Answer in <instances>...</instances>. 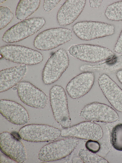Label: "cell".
<instances>
[{"label":"cell","instance_id":"1","mask_svg":"<svg viewBox=\"0 0 122 163\" xmlns=\"http://www.w3.org/2000/svg\"><path fill=\"white\" fill-rule=\"evenodd\" d=\"M0 55L11 62L23 65H32L42 61L43 57L40 52L25 46L8 45L1 47Z\"/></svg>","mask_w":122,"mask_h":163},{"label":"cell","instance_id":"2","mask_svg":"<svg viewBox=\"0 0 122 163\" xmlns=\"http://www.w3.org/2000/svg\"><path fill=\"white\" fill-rule=\"evenodd\" d=\"M43 17H33L23 20L13 25L4 33L2 39L7 43L21 41L36 33L44 25Z\"/></svg>","mask_w":122,"mask_h":163},{"label":"cell","instance_id":"3","mask_svg":"<svg viewBox=\"0 0 122 163\" xmlns=\"http://www.w3.org/2000/svg\"><path fill=\"white\" fill-rule=\"evenodd\" d=\"M76 138L70 137L61 139L48 144L42 147L38 158L44 162L59 160L67 156L74 150L78 145Z\"/></svg>","mask_w":122,"mask_h":163},{"label":"cell","instance_id":"4","mask_svg":"<svg viewBox=\"0 0 122 163\" xmlns=\"http://www.w3.org/2000/svg\"><path fill=\"white\" fill-rule=\"evenodd\" d=\"M72 33L70 29L62 27L51 28L38 34L33 42L34 46L41 50L52 49L71 40Z\"/></svg>","mask_w":122,"mask_h":163},{"label":"cell","instance_id":"5","mask_svg":"<svg viewBox=\"0 0 122 163\" xmlns=\"http://www.w3.org/2000/svg\"><path fill=\"white\" fill-rule=\"evenodd\" d=\"M69 60L66 51L60 49L49 58L43 69L42 79L46 85L55 82L60 77L68 68Z\"/></svg>","mask_w":122,"mask_h":163},{"label":"cell","instance_id":"6","mask_svg":"<svg viewBox=\"0 0 122 163\" xmlns=\"http://www.w3.org/2000/svg\"><path fill=\"white\" fill-rule=\"evenodd\" d=\"M69 52L75 58L92 63L108 60L114 57L116 54L106 47L88 44L73 45L69 49Z\"/></svg>","mask_w":122,"mask_h":163},{"label":"cell","instance_id":"7","mask_svg":"<svg viewBox=\"0 0 122 163\" xmlns=\"http://www.w3.org/2000/svg\"><path fill=\"white\" fill-rule=\"evenodd\" d=\"M51 106L54 118L63 128L70 127L71 120L68 109L67 99L63 88L53 86L50 90Z\"/></svg>","mask_w":122,"mask_h":163},{"label":"cell","instance_id":"8","mask_svg":"<svg viewBox=\"0 0 122 163\" xmlns=\"http://www.w3.org/2000/svg\"><path fill=\"white\" fill-rule=\"evenodd\" d=\"M72 29L79 38L86 41L111 35L115 32L113 25L90 21L77 22L73 26Z\"/></svg>","mask_w":122,"mask_h":163},{"label":"cell","instance_id":"9","mask_svg":"<svg viewBox=\"0 0 122 163\" xmlns=\"http://www.w3.org/2000/svg\"><path fill=\"white\" fill-rule=\"evenodd\" d=\"M59 129L46 124H32L21 128L18 133L24 140L38 142L54 141L61 135Z\"/></svg>","mask_w":122,"mask_h":163},{"label":"cell","instance_id":"10","mask_svg":"<svg viewBox=\"0 0 122 163\" xmlns=\"http://www.w3.org/2000/svg\"><path fill=\"white\" fill-rule=\"evenodd\" d=\"M80 116L88 121L107 123L115 121L119 118L118 114L112 108L97 102L85 105L81 110Z\"/></svg>","mask_w":122,"mask_h":163},{"label":"cell","instance_id":"11","mask_svg":"<svg viewBox=\"0 0 122 163\" xmlns=\"http://www.w3.org/2000/svg\"><path fill=\"white\" fill-rule=\"evenodd\" d=\"M18 96L21 101L29 106L43 109L48 99L46 94L29 82H20L17 89Z\"/></svg>","mask_w":122,"mask_h":163},{"label":"cell","instance_id":"12","mask_svg":"<svg viewBox=\"0 0 122 163\" xmlns=\"http://www.w3.org/2000/svg\"><path fill=\"white\" fill-rule=\"evenodd\" d=\"M62 137H70L80 139L97 141L102 136L101 126L92 121H85L61 130Z\"/></svg>","mask_w":122,"mask_h":163},{"label":"cell","instance_id":"13","mask_svg":"<svg viewBox=\"0 0 122 163\" xmlns=\"http://www.w3.org/2000/svg\"><path fill=\"white\" fill-rule=\"evenodd\" d=\"M0 147L2 152L17 163L23 162L26 158L24 146L12 134L7 131L0 134Z\"/></svg>","mask_w":122,"mask_h":163},{"label":"cell","instance_id":"14","mask_svg":"<svg viewBox=\"0 0 122 163\" xmlns=\"http://www.w3.org/2000/svg\"><path fill=\"white\" fill-rule=\"evenodd\" d=\"M0 112L8 120L14 124L24 125L29 120L27 110L21 105L14 101L1 99Z\"/></svg>","mask_w":122,"mask_h":163},{"label":"cell","instance_id":"15","mask_svg":"<svg viewBox=\"0 0 122 163\" xmlns=\"http://www.w3.org/2000/svg\"><path fill=\"white\" fill-rule=\"evenodd\" d=\"M95 80L94 73L91 72L82 73L73 78L66 88L69 96L77 99L87 93L92 87Z\"/></svg>","mask_w":122,"mask_h":163},{"label":"cell","instance_id":"16","mask_svg":"<svg viewBox=\"0 0 122 163\" xmlns=\"http://www.w3.org/2000/svg\"><path fill=\"white\" fill-rule=\"evenodd\" d=\"M98 82L103 94L110 104L117 110L122 112V89L106 74L99 77Z\"/></svg>","mask_w":122,"mask_h":163},{"label":"cell","instance_id":"17","mask_svg":"<svg viewBox=\"0 0 122 163\" xmlns=\"http://www.w3.org/2000/svg\"><path fill=\"white\" fill-rule=\"evenodd\" d=\"M86 0H66L59 9L57 15V21L61 26H65L72 23L83 9Z\"/></svg>","mask_w":122,"mask_h":163},{"label":"cell","instance_id":"18","mask_svg":"<svg viewBox=\"0 0 122 163\" xmlns=\"http://www.w3.org/2000/svg\"><path fill=\"white\" fill-rule=\"evenodd\" d=\"M27 67L22 65L1 71H0V92L10 89L19 83L27 71Z\"/></svg>","mask_w":122,"mask_h":163},{"label":"cell","instance_id":"19","mask_svg":"<svg viewBox=\"0 0 122 163\" xmlns=\"http://www.w3.org/2000/svg\"><path fill=\"white\" fill-rule=\"evenodd\" d=\"M40 2V0H20L16 9V17L21 20H25L38 9Z\"/></svg>","mask_w":122,"mask_h":163},{"label":"cell","instance_id":"20","mask_svg":"<svg viewBox=\"0 0 122 163\" xmlns=\"http://www.w3.org/2000/svg\"><path fill=\"white\" fill-rule=\"evenodd\" d=\"M105 15L110 20L122 21V1L114 3L108 6Z\"/></svg>","mask_w":122,"mask_h":163},{"label":"cell","instance_id":"21","mask_svg":"<svg viewBox=\"0 0 122 163\" xmlns=\"http://www.w3.org/2000/svg\"><path fill=\"white\" fill-rule=\"evenodd\" d=\"M78 155L83 163H107L108 161L104 158L84 148L80 149Z\"/></svg>","mask_w":122,"mask_h":163},{"label":"cell","instance_id":"22","mask_svg":"<svg viewBox=\"0 0 122 163\" xmlns=\"http://www.w3.org/2000/svg\"><path fill=\"white\" fill-rule=\"evenodd\" d=\"M111 141L115 149L122 151V124H117L113 129L111 133Z\"/></svg>","mask_w":122,"mask_h":163},{"label":"cell","instance_id":"23","mask_svg":"<svg viewBox=\"0 0 122 163\" xmlns=\"http://www.w3.org/2000/svg\"><path fill=\"white\" fill-rule=\"evenodd\" d=\"M0 29L1 30L11 22L14 17V15L8 7L0 6Z\"/></svg>","mask_w":122,"mask_h":163},{"label":"cell","instance_id":"24","mask_svg":"<svg viewBox=\"0 0 122 163\" xmlns=\"http://www.w3.org/2000/svg\"><path fill=\"white\" fill-rule=\"evenodd\" d=\"M104 68L114 70L122 68V54L116 55L111 59L105 61Z\"/></svg>","mask_w":122,"mask_h":163},{"label":"cell","instance_id":"25","mask_svg":"<svg viewBox=\"0 0 122 163\" xmlns=\"http://www.w3.org/2000/svg\"><path fill=\"white\" fill-rule=\"evenodd\" d=\"M85 146L88 150L95 153L98 152L100 148V143L96 140H89L86 143Z\"/></svg>","mask_w":122,"mask_h":163},{"label":"cell","instance_id":"26","mask_svg":"<svg viewBox=\"0 0 122 163\" xmlns=\"http://www.w3.org/2000/svg\"><path fill=\"white\" fill-rule=\"evenodd\" d=\"M61 0H44L43 7L45 11L48 12L56 6Z\"/></svg>","mask_w":122,"mask_h":163},{"label":"cell","instance_id":"27","mask_svg":"<svg viewBox=\"0 0 122 163\" xmlns=\"http://www.w3.org/2000/svg\"><path fill=\"white\" fill-rule=\"evenodd\" d=\"M114 50L118 54H122V30L115 45Z\"/></svg>","mask_w":122,"mask_h":163},{"label":"cell","instance_id":"28","mask_svg":"<svg viewBox=\"0 0 122 163\" xmlns=\"http://www.w3.org/2000/svg\"><path fill=\"white\" fill-rule=\"evenodd\" d=\"M5 154H1L0 156V163H14L15 161L11 159Z\"/></svg>","mask_w":122,"mask_h":163},{"label":"cell","instance_id":"29","mask_svg":"<svg viewBox=\"0 0 122 163\" xmlns=\"http://www.w3.org/2000/svg\"><path fill=\"white\" fill-rule=\"evenodd\" d=\"M102 0H89L90 7L92 8H98L101 5Z\"/></svg>","mask_w":122,"mask_h":163},{"label":"cell","instance_id":"30","mask_svg":"<svg viewBox=\"0 0 122 163\" xmlns=\"http://www.w3.org/2000/svg\"><path fill=\"white\" fill-rule=\"evenodd\" d=\"M116 76L119 82L122 84V70H119L117 71Z\"/></svg>","mask_w":122,"mask_h":163},{"label":"cell","instance_id":"31","mask_svg":"<svg viewBox=\"0 0 122 163\" xmlns=\"http://www.w3.org/2000/svg\"><path fill=\"white\" fill-rule=\"evenodd\" d=\"M73 163H83L81 159L79 157L75 158H74L72 161Z\"/></svg>","mask_w":122,"mask_h":163},{"label":"cell","instance_id":"32","mask_svg":"<svg viewBox=\"0 0 122 163\" xmlns=\"http://www.w3.org/2000/svg\"><path fill=\"white\" fill-rule=\"evenodd\" d=\"M6 1V0H0V4H1L2 3H3L5 1Z\"/></svg>","mask_w":122,"mask_h":163}]
</instances>
